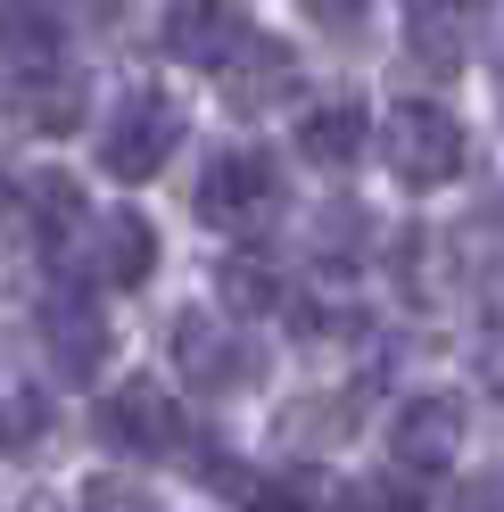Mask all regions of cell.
Instances as JSON below:
<instances>
[{"instance_id": "14", "label": "cell", "mask_w": 504, "mask_h": 512, "mask_svg": "<svg viewBox=\"0 0 504 512\" xmlns=\"http://www.w3.org/2000/svg\"><path fill=\"white\" fill-rule=\"evenodd\" d=\"M0 67L9 75H42V67H58V34L42 25V9H0Z\"/></svg>"}, {"instance_id": "5", "label": "cell", "mask_w": 504, "mask_h": 512, "mask_svg": "<svg viewBox=\"0 0 504 512\" xmlns=\"http://www.w3.org/2000/svg\"><path fill=\"white\" fill-rule=\"evenodd\" d=\"M100 438L116 446V455H174L182 446V405L166 380H124V389L100 397Z\"/></svg>"}, {"instance_id": "15", "label": "cell", "mask_w": 504, "mask_h": 512, "mask_svg": "<svg viewBox=\"0 0 504 512\" xmlns=\"http://www.w3.org/2000/svg\"><path fill=\"white\" fill-rule=\"evenodd\" d=\"M25 207H34V223H42V240L58 248V240H75L83 232V190L67 182V174H34V182H25Z\"/></svg>"}, {"instance_id": "10", "label": "cell", "mask_w": 504, "mask_h": 512, "mask_svg": "<svg viewBox=\"0 0 504 512\" xmlns=\"http://www.w3.org/2000/svg\"><path fill=\"white\" fill-rule=\"evenodd\" d=\"M215 75H224L232 108H248V116H257V108H273V100H290V91H298V58H290V42L248 34V42H240V50H232Z\"/></svg>"}, {"instance_id": "20", "label": "cell", "mask_w": 504, "mask_h": 512, "mask_svg": "<svg viewBox=\"0 0 504 512\" xmlns=\"http://www.w3.org/2000/svg\"><path fill=\"white\" fill-rule=\"evenodd\" d=\"M455 512H504V463L496 471H471L455 488Z\"/></svg>"}, {"instance_id": "22", "label": "cell", "mask_w": 504, "mask_h": 512, "mask_svg": "<svg viewBox=\"0 0 504 512\" xmlns=\"http://www.w3.org/2000/svg\"><path fill=\"white\" fill-rule=\"evenodd\" d=\"M306 9H314V17H323V25H356V17L372 9V0H306Z\"/></svg>"}, {"instance_id": "1", "label": "cell", "mask_w": 504, "mask_h": 512, "mask_svg": "<svg viewBox=\"0 0 504 512\" xmlns=\"http://www.w3.org/2000/svg\"><path fill=\"white\" fill-rule=\"evenodd\" d=\"M381 157L405 190H447L463 174V124L430 100H397L381 124Z\"/></svg>"}, {"instance_id": "21", "label": "cell", "mask_w": 504, "mask_h": 512, "mask_svg": "<svg viewBox=\"0 0 504 512\" xmlns=\"http://www.w3.org/2000/svg\"><path fill=\"white\" fill-rule=\"evenodd\" d=\"M356 496H364V512H422V496L405 488V479H389V471H381V479H364Z\"/></svg>"}, {"instance_id": "23", "label": "cell", "mask_w": 504, "mask_h": 512, "mask_svg": "<svg viewBox=\"0 0 504 512\" xmlns=\"http://www.w3.org/2000/svg\"><path fill=\"white\" fill-rule=\"evenodd\" d=\"M0 215H9V174H0Z\"/></svg>"}, {"instance_id": "12", "label": "cell", "mask_w": 504, "mask_h": 512, "mask_svg": "<svg viewBox=\"0 0 504 512\" xmlns=\"http://www.w3.org/2000/svg\"><path fill=\"white\" fill-rule=\"evenodd\" d=\"M298 149H306V166H323V174H348L356 157H364V108L339 91V100H314L298 116Z\"/></svg>"}, {"instance_id": "2", "label": "cell", "mask_w": 504, "mask_h": 512, "mask_svg": "<svg viewBox=\"0 0 504 512\" xmlns=\"http://www.w3.org/2000/svg\"><path fill=\"white\" fill-rule=\"evenodd\" d=\"M174 141H182V108L166 100V91H124L116 100V116H108V133H100V166L116 174V182H157L166 174V157H174Z\"/></svg>"}, {"instance_id": "9", "label": "cell", "mask_w": 504, "mask_h": 512, "mask_svg": "<svg viewBox=\"0 0 504 512\" xmlns=\"http://www.w3.org/2000/svg\"><path fill=\"white\" fill-rule=\"evenodd\" d=\"M42 347H50L58 380H91L108 364V314L83 306L75 290H58V298H42Z\"/></svg>"}, {"instance_id": "19", "label": "cell", "mask_w": 504, "mask_h": 512, "mask_svg": "<svg viewBox=\"0 0 504 512\" xmlns=\"http://www.w3.org/2000/svg\"><path fill=\"white\" fill-rule=\"evenodd\" d=\"M232 496H240V512H306L290 479H232Z\"/></svg>"}, {"instance_id": "6", "label": "cell", "mask_w": 504, "mask_h": 512, "mask_svg": "<svg viewBox=\"0 0 504 512\" xmlns=\"http://www.w3.org/2000/svg\"><path fill=\"white\" fill-rule=\"evenodd\" d=\"M257 34V25H248V0H174L166 9V50L182 58V67H224V58Z\"/></svg>"}, {"instance_id": "7", "label": "cell", "mask_w": 504, "mask_h": 512, "mask_svg": "<svg viewBox=\"0 0 504 512\" xmlns=\"http://www.w3.org/2000/svg\"><path fill=\"white\" fill-rule=\"evenodd\" d=\"M488 25V0H405V50L430 75H455Z\"/></svg>"}, {"instance_id": "24", "label": "cell", "mask_w": 504, "mask_h": 512, "mask_svg": "<svg viewBox=\"0 0 504 512\" xmlns=\"http://www.w3.org/2000/svg\"><path fill=\"white\" fill-rule=\"evenodd\" d=\"M17 9H58V0H17Z\"/></svg>"}, {"instance_id": "3", "label": "cell", "mask_w": 504, "mask_h": 512, "mask_svg": "<svg viewBox=\"0 0 504 512\" xmlns=\"http://www.w3.org/2000/svg\"><path fill=\"white\" fill-rule=\"evenodd\" d=\"M191 199H199V215L215 223V232H257V223L281 207V174H273L265 149H215Z\"/></svg>"}, {"instance_id": "18", "label": "cell", "mask_w": 504, "mask_h": 512, "mask_svg": "<svg viewBox=\"0 0 504 512\" xmlns=\"http://www.w3.org/2000/svg\"><path fill=\"white\" fill-rule=\"evenodd\" d=\"M83 512H157V504H149V488H133V479L100 471V479H83Z\"/></svg>"}, {"instance_id": "13", "label": "cell", "mask_w": 504, "mask_h": 512, "mask_svg": "<svg viewBox=\"0 0 504 512\" xmlns=\"http://www.w3.org/2000/svg\"><path fill=\"white\" fill-rule=\"evenodd\" d=\"M17 124H25V133H75V124H83V75L75 67L17 75Z\"/></svg>"}, {"instance_id": "8", "label": "cell", "mask_w": 504, "mask_h": 512, "mask_svg": "<svg viewBox=\"0 0 504 512\" xmlns=\"http://www.w3.org/2000/svg\"><path fill=\"white\" fill-rule=\"evenodd\" d=\"M463 430H471V413H463V397H414V405H397V422H389V455L405 463V471H447L455 463V446H463Z\"/></svg>"}, {"instance_id": "17", "label": "cell", "mask_w": 504, "mask_h": 512, "mask_svg": "<svg viewBox=\"0 0 504 512\" xmlns=\"http://www.w3.org/2000/svg\"><path fill=\"white\" fill-rule=\"evenodd\" d=\"M215 290H224V314H240V323H248V314H273V306H281V281H273L265 265H248V256H232Z\"/></svg>"}, {"instance_id": "25", "label": "cell", "mask_w": 504, "mask_h": 512, "mask_svg": "<svg viewBox=\"0 0 504 512\" xmlns=\"http://www.w3.org/2000/svg\"><path fill=\"white\" fill-rule=\"evenodd\" d=\"M496 100H504V58H496Z\"/></svg>"}, {"instance_id": "26", "label": "cell", "mask_w": 504, "mask_h": 512, "mask_svg": "<svg viewBox=\"0 0 504 512\" xmlns=\"http://www.w3.org/2000/svg\"><path fill=\"white\" fill-rule=\"evenodd\" d=\"M0 446H17V438H9V422H0Z\"/></svg>"}, {"instance_id": "4", "label": "cell", "mask_w": 504, "mask_h": 512, "mask_svg": "<svg viewBox=\"0 0 504 512\" xmlns=\"http://www.w3.org/2000/svg\"><path fill=\"white\" fill-rule=\"evenodd\" d=\"M174 364L191 372V389L232 397V389H248V380H257V347L240 339V314H224V306H191V314L174 323Z\"/></svg>"}, {"instance_id": "11", "label": "cell", "mask_w": 504, "mask_h": 512, "mask_svg": "<svg viewBox=\"0 0 504 512\" xmlns=\"http://www.w3.org/2000/svg\"><path fill=\"white\" fill-rule=\"evenodd\" d=\"M149 265H157V223H149V215L116 207V215L91 223V273H100L108 290H141Z\"/></svg>"}, {"instance_id": "16", "label": "cell", "mask_w": 504, "mask_h": 512, "mask_svg": "<svg viewBox=\"0 0 504 512\" xmlns=\"http://www.w3.org/2000/svg\"><path fill=\"white\" fill-rule=\"evenodd\" d=\"M348 422H356V397L339 389V397L290 405V413H281V438H298V446H339V438H348Z\"/></svg>"}]
</instances>
